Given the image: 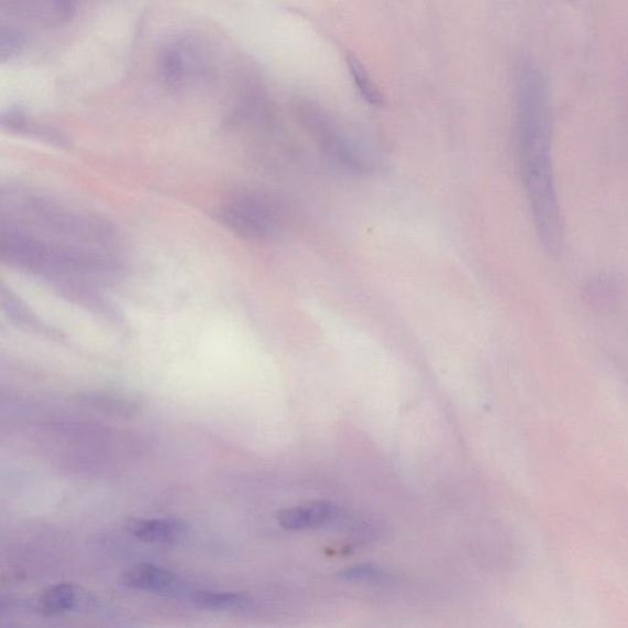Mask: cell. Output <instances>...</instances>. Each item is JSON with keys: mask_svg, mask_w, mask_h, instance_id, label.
Listing matches in <instances>:
<instances>
[{"mask_svg": "<svg viewBox=\"0 0 628 628\" xmlns=\"http://www.w3.org/2000/svg\"><path fill=\"white\" fill-rule=\"evenodd\" d=\"M126 531L141 542L174 545L189 532V525L175 518H130Z\"/></svg>", "mask_w": 628, "mask_h": 628, "instance_id": "3957f363", "label": "cell"}, {"mask_svg": "<svg viewBox=\"0 0 628 628\" xmlns=\"http://www.w3.org/2000/svg\"><path fill=\"white\" fill-rule=\"evenodd\" d=\"M278 522L288 531H302V529L310 528L307 507H292V509L280 511Z\"/></svg>", "mask_w": 628, "mask_h": 628, "instance_id": "30bf717a", "label": "cell"}, {"mask_svg": "<svg viewBox=\"0 0 628 628\" xmlns=\"http://www.w3.org/2000/svg\"><path fill=\"white\" fill-rule=\"evenodd\" d=\"M220 220L234 234L248 240H267L277 233L279 219L262 198L241 195L226 203Z\"/></svg>", "mask_w": 628, "mask_h": 628, "instance_id": "7a4b0ae2", "label": "cell"}, {"mask_svg": "<svg viewBox=\"0 0 628 628\" xmlns=\"http://www.w3.org/2000/svg\"><path fill=\"white\" fill-rule=\"evenodd\" d=\"M0 304H2L3 311L6 312L9 321L15 324L18 328L23 330H29L31 333H36L41 336L56 337V332L51 329L45 322L32 311L19 297L2 288L0 291Z\"/></svg>", "mask_w": 628, "mask_h": 628, "instance_id": "5b68a950", "label": "cell"}, {"mask_svg": "<svg viewBox=\"0 0 628 628\" xmlns=\"http://www.w3.org/2000/svg\"><path fill=\"white\" fill-rule=\"evenodd\" d=\"M308 518H310V526H322L336 520L338 510L332 503L317 502L307 507Z\"/></svg>", "mask_w": 628, "mask_h": 628, "instance_id": "8fae6325", "label": "cell"}, {"mask_svg": "<svg viewBox=\"0 0 628 628\" xmlns=\"http://www.w3.org/2000/svg\"><path fill=\"white\" fill-rule=\"evenodd\" d=\"M300 119L316 140L324 156L351 173L363 174L372 170V163L356 149L330 118L317 107L305 105L300 108Z\"/></svg>", "mask_w": 628, "mask_h": 628, "instance_id": "6da1fadb", "label": "cell"}, {"mask_svg": "<svg viewBox=\"0 0 628 628\" xmlns=\"http://www.w3.org/2000/svg\"><path fill=\"white\" fill-rule=\"evenodd\" d=\"M126 587L142 592L167 593L175 588L179 577L171 571L151 564H140L126 571Z\"/></svg>", "mask_w": 628, "mask_h": 628, "instance_id": "277c9868", "label": "cell"}, {"mask_svg": "<svg viewBox=\"0 0 628 628\" xmlns=\"http://www.w3.org/2000/svg\"><path fill=\"white\" fill-rule=\"evenodd\" d=\"M192 602L198 608L211 611L244 610L252 605V599L245 594L224 592L195 593Z\"/></svg>", "mask_w": 628, "mask_h": 628, "instance_id": "8992f818", "label": "cell"}, {"mask_svg": "<svg viewBox=\"0 0 628 628\" xmlns=\"http://www.w3.org/2000/svg\"><path fill=\"white\" fill-rule=\"evenodd\" d=\"M339 578L348 582H382L387 575L372 565H356L340 572Z\"/></svg>", "mask_w": 628, "mask_h": 628, "instance_id": "9c48e42d", "label": "cell"}, {"mask_svg": "<svg viewBox=\"0 0 628 628\" xmlns=\"http://www.w3.org/2000/svg\"><path fill=\"white\" fill-rule=\"evenodd\" d=\"M76 599V590L68 583L54 584L42 593L40 608L46 614H62L73 609Z\"/></svg>", "mask_w": 628, "mask_h": 628, "instance_id": "52a82bcc", "label": "cell"}, {"mask_svg": "<svg viewBox=\"0 0 628 628\" xmlns=\"http://www.w3.org/2000/svg\"><path fill=\"white\" fill-rule=\"evenodd\" d=\"M348 65L352 78H354L358 89L363 98H365V100L371 105L381 106L383 104V96L370 79L366 70L363 68L361 62L356 57L352 56V54H349Z\"/></svg>", "mask_w": 628, "mask_h": 628, "instance_id": "ba28073f", "label": "cell"}]
</instances>
